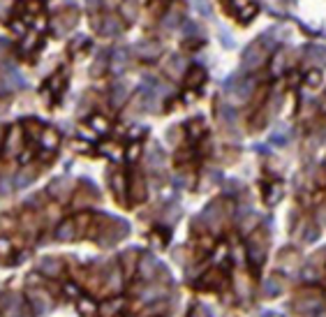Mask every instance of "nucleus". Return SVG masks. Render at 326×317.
I'll use <instances>...</instances> for the list:
<instances>
[{
  "label": "nucleus",
  "mask_w": 326,
  "mask_h": 317,
  "mask_svg": "<svg viewBox=\"0 0 326 317\" xmlns=\"http://www.w3.org/2000/svg\"><path fill=\"white\" fill-rule=\"evenodd\" d=\"M74 236H76V225L72 220H65L58 227V232H56V239H58V241H72Z\"/></svg>",
  "instance_id": "obj_4"
},
{
  "label": "nucleus",
  "mask_w": 326,
  "mask_h": 317,
  "mask_svg": "<svg viewBox=\"0 0 326 317\" xmlns=\"http://www.w3.org/2000/svg\"><path fill=\"white\" fill-rule=\"evenodd\" d=\"M317 306H319V297H317V294L301 297L298 301H296V310L298 312H312V310H317Z\"/></svg>",
  "instance_id": "obj_3"
},
{
  "label": "nucleus",
  "mask_w": 326,
  "mask_h": 317,
  "mask_svg": "<svg viewBox=\"0 0 326 317\" xmlns=\"http://www.w3.org/2000/svg\"><path fill=\"white\" fill-rule=\"evenodd\" d=\"M40 141H42V146L49 148V151H51V148L58 146V132H53V130H44V132L40 135Z\"/></svg>",
  "instance_id": "obj_7"
},
{
  "label": "nucleus",
  "mask_w": 326,
  "mask_h": 317,
  "mask_svg": "<svg viewBox=\"0 0 326 317\" xmlns=\"http://www.w3.org/2000/svg\"><path fill=\"white\" fill-rule=\"evenodd\" d=\"M160 269V262H157V257L153 255H144L141 257V264H139V273L144 280H151L153 276H155V271Z\"/></svg>",
  "instance_id": "obj_2"
},
{
  "label": "nucleus",
  "mask_w": 326,
  "mask_h": 317,
  "mask_svg": "<svg viewBox=\"0 0 326 317\" xmlns=\"http://www.w3.org/2000/svg\"><path fill=\"white\" fill-rule=\"evenodd\" d=\"M40 271L44 273V276H58V271H61V262L56 259V257H44L40 262Z\"/></svg>",
  "instance_id": "obj_6"
},
{
  "label": "nucleus",
  "mask_w": 326,
  "mask_h": 317,
  "mask_svg": "<svg viewBox=\"0 0 326 317\" xmlns=\"http://www.w3.org/2000/svg\"><path fill=\"white\" fill-rule=\"evenodd\" d=\"M91 125L95 127L97 132H106V127H109V125H106V121H104V118H102V116H95V118H91Z\"/></svg>",
  "instance_id": "obj_9"
},
{
  "label": "nucleus",
  "mask_w": 326,
  "mask_h": 317,
  "mask_svg": "<svg viewBox=\"0 0 326 317\" xmlns=\"http://www.w3.org/2000/svg\"><path fill=\"white\" fill-rule=\"evenodd\" d=\"M280 289H282V285H280L278 278H266L264 280V294L266 297H276V294H280Z\"/></svg>",
  "instance_id": "obj_8"
},
{
  "label": "nucleus",
  "mask_w": 326,
  "mask_h": 317,
  "mask_svg": "<svg viewBox=\"0 0 326 317\" xmlns=\"http://www.w3.org/2000/svg\"><path fill=\"white\" fill-rule=\"evenodd\" d=\"M31 301H33V308H35L37 315H44V312L49 310V306H51L44 292H31Z\"/></svg>",
  "instance_id": "obj_5"
},
{
  "label": "nucleus",
  "mask_w": 326,
  "mask_h": 317,
  "mask_svg": "<svg viewBox=\"0 0 326 317\" xmlns=\"http://www.w3.org/2000/svg\"><path fill=\"white\" fill-rule=\"evenodd\" d=\"M10 250H12L10 241H7V239H0V255H7Z\"/></svg>",
  "instance_id": "obj_11"
},
{
  "label": "nucleus",
  "mask_w": 326,
  "mask_h": 317,
  "mask_svg": "<svg viewBox=\"0 0 326 317\" xmlns=\"http://www.w3.org/2000/svg\"><path fill=\"white\" fill-rule=\"evenodd\" d=\"M65 292L70 294V297H76V294H79V289H76L74 285H65Z\"/></svg>",
  "instance_id": "obj_12"
},
{
  "label": "nucleus",
  "mask_w": 326,
  "mask_h": 317,
  "mask_svg": "<svg viewBox=\"0 0 326 317\" xmlns=\"http://www.w3.org/2000/svg\"><path fill=\"white\" fill-rule=\"evenodd\" d=\"M79 308H81V312H84V315H93V312H95V303L86 301V299H81V301H79Z\"/></svg>",
  "instance_id": "obj_10"
},
{
  "label": "nucleus",
  "mask_w": 326,
  "mask_h": 317,
  "mask_svg": "<svg viewBox=\"0 0 326 317\" xmlns=\"http://www.w3.org/2000/svg\"><path fill=\"white\" fill-rule=\"evenodd\" d=\"M227 10L238 23H248L259 14V3L257 0H227Z\"/></svg>",
  "instance_id": "obj_1"
}]
</instances>
